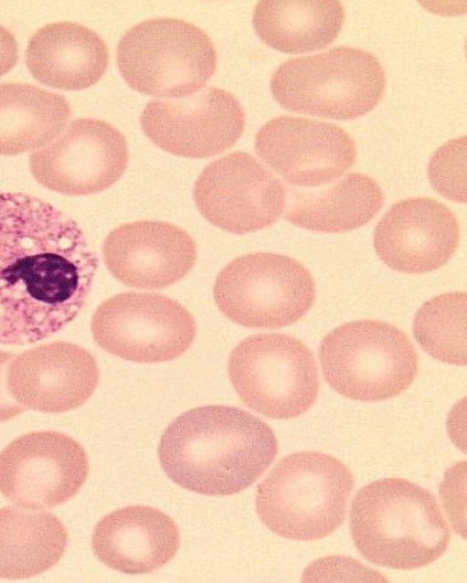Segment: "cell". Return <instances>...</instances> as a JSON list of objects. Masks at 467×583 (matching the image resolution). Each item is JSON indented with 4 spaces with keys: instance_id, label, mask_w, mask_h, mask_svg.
Returning a JSON list of instances; mask_svg holds the SVG:
<instances>
[{
    "instance_id": "obj_26",
    "label": "cell",
    "mask_w": 467,
    "mask_h": 583,
    "mask_svg": "<svg viewBox=\"0 0 467 583\" xmlns=\"http://www.w3.org/2000/svg\"><path fill=\"white\" fill-rule=\"evenodd\" d=\"M427 174L432 187L444 198L466 202V137L441 146L431 157Z\"/></svg>"
},
{
    "instance_id": "obj_4",
    "label": "cell",
    "mask_w": 467,
    "mask_h": 583,
    "mask_svg": "<svg viewBox=\"0 0 467 583\" xmlns=\"http://www.w3.org/2000/svg\"><path fill=\"white\" fill-rule=\"evenodd\" d=\"M354 487L349 468L316 451L283 457L256 490L255 508L274 533L311 541L330 536L344 521Z\"/></svg>"
},
{
    "instance_id": "obj_1",
    "label": "cell",
    "mask_w": 467,
    "mask_h": 583,
    "mask_svg": "<svg viewBox=\"0 0 467 583\" xmlns=\"http://www.w3.org/2000/svg\"><path fill=\"white\" fill-rule=\"evenodd\" d=\"M97 267L72 218L31 194L0 192V344H32L66 327Z\"/></svg>"
},
{
    "instance_id": "obj_17",
    "label": "cell",
    "mask_w": 467,
    "mask_h": 583,
    "mask_svg": "<svg viewBox=\"0 0 467 583\" xmlns=\"http://www.w3.org/2000/svg\"><path fill=\"white\" fill-rule=\"evenodd\" d=\"M102 253L109 273L128 287L160 289L194 266L197 245L181 227L153 220L123 224L107 234Z\"/></svg>"
},
{
    "instance_id": "obj_23",
    "label": "cell",
    "mask_w": 467,
    "mask_h": 583,
    "mask_svg": "<svg viewBox=\"0 0 467 583\" xmlns=\"http://www.w3.org/2000/svg\"><path fill=\"white\" fill-rule=\"evenodd\" d=\"M71 106L64 96L25 83L0 84V156L39 150L66 127Z\"/></svg>"
},
{
    "instance_id": "obj_29",
    "label": "cell",
    "mask_w": 467,
    "mask_h": 583,
    "mask_svg": "<svg viewBox=\"0 0 467 583\" xmlns=\"http://www.w3.org/2000/svg\"><path fill=\"white\" fill-rule=\"evenodd\" d=\"M14 354L0 350V423L9 421L25 411L11 395L7 384V370Z\"/></svg>"
},
{
    "instance_id": "obj_7",
    "label": "cell",
    "mask_w": 467,
    "mask_h": 583,
    "mask_svg": "<svg viewBox=\"0 0 467 583\" xmlns=\"http://www.w3.org/2000/svg\"><path fill=\"white\" fill-rule=\"evenodd\" d=\"M117 65L135 91L181 98L202 89L216 67L210 36L180 19L155 18L130 28L119 40Z\"/></svg>"
},
{
    "instance_id": "obj_6",
    "label": "cell",
    "mask_w": 467,
    "mask_h": 583,
    "mask_svg": "<svg viewBox=\"0 0 467 583\" xmlns=\"http://www.w3.org/2000/svg\"><path fill=\"white\" fill-rule=\"evenodd\" d=\"M326 382L340 395L378 402L403 393L418 370L417 352L397 327L381 320L349 321L320 342Z\"/></svg>"
},
{
    "instance_id": "obj_16",
    "label": "cell",
    "mask_w": 467,
    "mask_h": 583,
    "mask_svg": "<svg viewBox=\"0 0 467 583\" xmlns=\"http://www.w3.org/2000/svg\"><path fill=\"white\" fill-rule=\"evenodd\" d=\"M98 380L93 354L67 341L23 351L13 357L7 370L8 389L20 405L53 414L82 406L94 393Z\"/></svg>"
},
{
    "instance_id": "obj_8",
    "label": "cell",
    "mask_w": 467,
    "mask_h": 583,
    "mask_svg": "<svg viewBox=\"0 0 467 583\" xmlns=\"http://www.w3.org/2000/svg\"><path fill=\"white\" fill-rule=\"evenodd\" d=\"M227 373L241 401L274 420L306 413L320 386L311 350L284 333H258L242 340L230 353Z\"/></svg>"
},
{
    "instance_id": "obj_9",
    "label": "cell",
    "mask_w": 467,
    "mask_h": 583,
    "mask_svg": "<svg viewBox=\"0 0 467 583\" xmlns=\"http://www.w3.org/2000/svg\"><path fill=\"white\" fill-rule=\"evenodd\" d=\"M221 312L248 328L276 329L298 321L314 305L316 286L298 261L269 252L238 256L216 276Z\"/></svg>"
},
{
    "instance_id": "obj_28",
    "label": "cell",
    "mask_w": 467,
    "mask_h": 583,
    "mask_svg": "<svg viewBox=\"0 0 467 583\" xmlns=\"http://www.w3.org/2000/svg\"><path fill=\"white\" fill-rule=\"evenodd\" d=\"M465 462L457 463L452 469L448 470L446 478L441 485V497L444 499V505L447 509L449 518L453 520L454 513H456L455 522L458 523L457 533L465 538V528L460 524H465V521L460 519L459 512L456 508L455 498L459 504L465 506V501H460V489L465 487Z\"/></svg>"
},
{
    "instance_id": "obj_11",
    "label": "cell",
    "mask_w": 467,
    "mask_h": 583,
    "mask_svg": "<svg viewBox=\"0 0 467 583\" xmlns=\"http://www.w3.org/2000/svg\"><path fill=\"white\" fill-rule=\"evenodd\" d=\"M88 475V457L71 436L31 432L0 453V492L25 509H49L71 499Z\"/></svg>"
},
{
    "instance_id": "obj_30",
    "label": "cell",
    "mask_w": 467,
    "mask_h": 583,
    "mask_svg": "<svg viewBox=\"0 0 467 583\" xmlns=\"http://www.w3.org/2000/svg\"><path fill=\"white\" fill-rule=\"evenodd\" d=\"M18 57L19 49L13 34L0 24V77L14 67Z\"/></svg>"
},
{
    "instance_id": "obj_14",
    "label": "cell",
    "mask_w": 467,
    "mask_h": 583,
    "mask_svg": "<svg viewBox=\"0 0 467 583\" xmlns=\"http://www.w3.org/2000/svg\"><path fill=\"white\" fill-rule=\"evenodd\" d=\"M145 135L179 157L206 158L231 148L245 127V113L230 92L209 86L189 97L152 99L144 108Z\"/></svg>"
},
{
    "instance_id": "obj_12",
    "label": "cell",
    "mask_w": 467,
    "mask_h": 583,
    "mask_svg": "<svg viewBox=\"0 0 467 583\" xmlns=\"http://www.w3.org/2000/svg\"><path fill=\"white\" fill-rule=\"evenodd\" d=\"M193 199L208 222L233 234H246L278 220L286 209L287 189L252 155L235 151L201 171Z\"/></svg>"
},
{
    "instance_id": "obj_5",
    "label": "cell",
    "mask_w": 467,
    "mask_h": 583,
    "mask_svg": "<svg viewBox=\"0 0 467 583\" xmlns=\"http://www.w3.org/2000/svg\"><path fill=\"white\" fill-rule=\"evenodd\" d=\"M385 89V73L372 53L353 46L282 63L270 78L285 109L331 119H353L373 109Z\"/></svg>"
},
{
    "instance_id": "obj_22",
    "label": "cell",
    "mask_w": 467,
    "mask_h": 583,
    "mask_svg": "<svg viewBox=\"0 0 467 583\" xmlns=\"http://www.w3.org/2000/svg\"><path fill=\"white\" fill-rule=\"evenodd\" d=\"M344 20L337 0H263L254 8L252 22L258 38L285 53H304L329 45Z\"/></svg>"
},
{
    "instance_id": "obj_18",
    "label": "cell",
    "mask_w": 467,
    "mask_h": 583,
    "mask_svg": "<svg viewBox=\"0 0 467 583\" xmlns=\"http://www.w3.org/2000/svg\"><path fill=\"white\" fill-rule=\"evenodd\" d=\"M374 248L389 267L423 274L445 265L457 250L459 226L454 213L432 198L393 204L374 230Z\"/></svg>"
},
{
    "instance_id": "obj_3",
    "label": "cell",
    "mask_w": 467,
    "mask_h": 583,
    "mask_svg": "<svg viewBox=\"0 0 467 583\" xmlns=\"http://www.w3.org/2000/svg\"><path fill=\"white\" fill-rule=\"evenodd\" d=\"M349 526L353 543L365 560L397 570L433 563L450 540L435 497L399 477L360 488L351 504Z\"/></svg>"
},
{
    "instance_id": "obj_20",
    "label": "cell",
    "mask_w": 467,
    "mask_h": 583,
    "mask_svg": "<svg viewBox=\"0 0 467 583\" xmlns=\"http://www.w3.org/2000/svg\"><path fill=\"white\" fill-rule=\"evenodd\" d=\"M108 47L82 24L59 21L39 29L25 50V64L41 84L79 91L96 84L108 66Z\"/></svg>"
},
{
    "instance_id": "obj_19",
    "label": "cell",
    "mask_w": 467,
    "mask_h": 583,
    "mask_svg": "<svg viewBox=\"0 0 467 583\" xmlns=\"http://www.w3.org/2000/svg\"><path fill=\"white\" fill-rule=\"evenodd\" d=\"M180 548L173 519L153 507L117 509L95 526L92 549L106 566L125 574H147L170 562Z\"/></svg>"
},
{
    "instance_id": "obj_13",
    "label": "cell",
    "mask_w": 467,
    "mask_h": 583,
    "mask_svg": "<svg viewBox=\"0 0 467 583\" xmlns=\"http://www.w3.org/2000/svg\"><path fill=\"white\" fill-rule=\"evenodd\" d=\"M127 165L125 136L96 118L74 119L29 160L30 171L41 186L72 197L105 191L121 178Z\"/></svg>"
},
{
    "instance_id": "obj_27",
    "label": "cell",
    "mask_w": 467,
    "mask_h": 583,
    "mask_svg": "<svg viewBox=\"0 0 467 583\" xmlns=\"http://www.w3.org/2000/svg\"><path fill=\"white\" fill-rule=\"evenodd\" d=\"M335 574H349L360 576L361 580H371V581H386V579L379 575L378 572L362 566L354 560L342 558V556H330L323 558L310 566L304 573L303 581H309L312 579L319 580L321 576H329ZM326 577V579H327Z\"/></svg>"
},
{
    "instance_id": "obj_21",
    "label": "cell",
    "mask_w": 467,
    "mask_h": 583,
    "mask_svg": "<svg viewBox=\"0 0 467 583\" xmlns=\"http://www.w3.org/2000/svg\"><path fill=\"white\" fill-rule=\"evenodd\" d=\"M285 219L309 231L341 233L370 222L384 204V193L371 177L353 172L318 191L293 190Z\"/></svg>"
},
{
    "instance_id": "obj_25",
    "label": "cell",
    "mask_w": 467,
    "mask_h": 583,
    "mask_svg": "<svg viewBox=\"0 0 467 583\" xmlns=\"http://www.w3.org/2000/svg\"><path fill=\"white\" fill-rule=\"evenodd\" d=\"M413 333L434 359L466 364V293H446L424 303L416 311Z\"/></svg>"
},
{
    "instance_id": "obj_24",
    "label": "cell",
    "mask_w": 467,
    "mask_h": 583,
    "mask_svg": "<svg viewBox=\"0 0 467 583\" xmlns=\"http://www.w3.org/2000/svg\"><path fill=\"white\" fill-rule=\"evenodd\" d=\"M67 531L54 515L0 508V577L19 580L44 573L66 551Z\"/></svg>"
},
{
    "instance_id": "obj_15",
    "label": "cell",
    "mask_w": 467,
    "mask_h": 583,
    "mask_svg": "<svg viewBox=\"0 0 467 583\" xmlns=\"http://www.w3.org/2000/svg\"><path fill=\"white\" fill-rule=\"evenodd\" d=\"M255 151L285 181L303 188L338 179L357 156L353 139L340 126L293 116L263 125L255 137Z\"/></svg>"
},
{
    "instance_id": "obj_10",
    "label": "cell",
    "mask_w": 467,
    "mask_h": 583,
    "mask_svg": "<svg viewBox=\"0 0 467 583\" xmlns=\"http://www.w3.org/2000/svg\"><path fill=\"white\" fill-rule=\"evenodd\" d=\"M94 341L120 359L171 361L191 347L197 326L191 312L160 294L121 293L103 301L91 322Z\"/></svg>"
},
{
    "instance_id": "obj_2",
    "label": "cell",
    "mask_w": 467,
    "mask_h": 583,
    "mask_svg": "<svg viewBox=\"0 0 467 583\" xmlns=\"http://www.w3.org/2000/svg\"><path fill=\"white\" fill-rule=\"evenodd\" d=\"M273 430L251 413L226 405L191 409L162 433L158 457L178 486L206 496L243 491L272 465Z\"/></svg>"
}]
</instances>
